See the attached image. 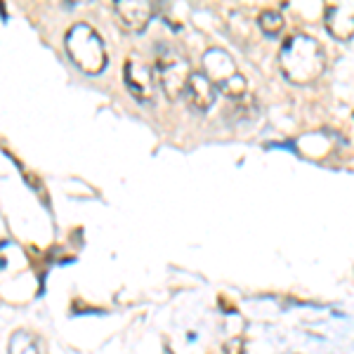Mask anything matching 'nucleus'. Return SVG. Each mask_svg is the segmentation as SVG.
<instances>
[{
    "instance_id": "obj_1",
    "label": "nucleus",
    "mask_w": 354,
    "mask_h": 354,
    "mask_svg": "<svg viewBox=\"0 0 354 354\" xmlns=\"http://www.w3.org/2000/svg\"><path fill=\"white\" fill-rule=\"evenodd\" d=\"M279 68L295 85L314 83L326 71V53L317 38L307 36V33H293L281 43Z\"/></svg>"
},
{
    "instance_id": "obj_2",
    "label": "nucleus",
    "mask_w": 354,
    "mask_h": 354,
    "mask_svg": "<svg viewBox=\"0 0 354 354\" xmlns=\"http://www.w3.org/2000/svg\"><path fill=\"white\" fill-rule=\"evenodd\" d=\"M64 45L73 64L81 68V71L90 73V76L102 73L106 68V64H109V55H106L104 41H102L100 33L90 24H85V21H78V24H73L68 28Z\"/></svg>"
},
{
    "instance_id": "obj_3",
    "label": "nucleus",
    "mask_w": 354,
    "mask_h": 354,
    "mask_svg": "<svg viewBox=\"0 0 354 354\" xmlns=\"http://www.w3.org/2000/svg\"><path fill=\"white\" fill-rule=\"evenodd\" d=\"M201 66L203 73L213 81L215 88L220 90L222 95H227L230 100H241L245 97V78L243 73L236 68V62L234 57L222 48H210L205 50L201 57Z\"/></svg>"
},
{
    "instance_id": "obj_4",
    "label": "nucleus",
    "mask_w": 354,
    "mask_h": 354,
    "mask_svg": "<svg viewBox=\"0 0 354 354\" xmlns=\"http://www.w3.org/2000/svg\"><path fill=\"white\" fill-rule=\"evenodd\" d=\"M192 66L182 53L175 48H161L156 55V81L168 100H180L187 95V85L192 78Z\"/></svg>"
},
{
    "instance_id": "obj_5",
    "label": "nucleus",
    "mask_w": 354,
    "mask_h": 354,
    "mask_svg": "<svg viewBox=\"0 0 354 354\" xmlns=\"http://www.w3.org/2000/svg\"><path fill=\"white\" fill-rule=\"evenodd\" d=\"M123 76H125V85H128V90L133 93L135 100H140V102L153 100L158 81H156V73H153L145 62L137 59V57H130V59L125 62Z\"/></svg>"
},
{
    "instance_id": "obj_6",
    "label": "nucleus",
    "mask_w": 354,
    "mask_h": 354,
    "mask_svg": "<svg viewBox=\"0 0 354 354\" xmlns=\"http://www.w3.org/2000/svg\"><path fill=\"white\" fill-rule=\"evenodd\" d=\"M153 3H140V0H118L113 3V12L118 17V24L125 31H145L153 17Z\"/></svg>"
},
{
    "instance_id": "obj_7",
    "label": "nucleus",
    "mask_w": 354,
    "mask_h": 354,
    "mask_svg": "<svg viewBox=\"0 0 354 354\" xmlns=\"http://www.w3.org/2000/svg\"><path fill=\"white\" fill-rule=\"evenodd\" d=\"M324 21H326L328 33L335 41H350L354 36V3L326 5Z\"/></svg>"
},
{
    "instance_id": "obj_8",
    "label": "nucleus",
    "mask_w": 354,
    "mask_h": 354,
    "mask_svg": "<svg viewBox=\"0 0 354 354\" xmlns=\"http://www.w3.org/2000/svg\"><path fill=\"white\" fill-rule=\"evenodd\" d=\"M187 97H189L192 106L198 111H208L215 104V97H218V88L213 85L208 76L201 73H192L189 85H187Z\"/></svg>"
},
{
    "instance_id": "obj_9",
    "label": "nucleus",
    "mask_w": 354,
    "mask_h": 354,
    "mask_svg": "<svg viewBox=\"0 0 354 354\" xmlns=\"http://www.w3.org/2000/svg\"><path fill=\"white\" fill-rule=\"evenodd\" d=\"M258 26L267 36H279L283 31V26H286V21H283L281 12H277V10H262L258 15Z\"/></svg>"
},
{
    "instance_id": "obj_10",
    "label": "nucleus",
    "mask_w": 354,
    "mask_h": 354,
    "mask_svg": "<svg viewBox=\"0 0 354 354\" xmlns=\"http://www.w3.org/2000/svg\"><path fill=\"white\" fill-rule=\"evenodd\" d=\"M10 354H38L36 342L28 338V333H15L10 340Z\"/></svg>"
},
{
    "instance_id": "obj_11",
    "label": "nucleus",
    "mask_w": 354,
    "mask_h": 354,
    "mask_svg": "<svg viewBox=\"0 0 354 354\" xmlns=\"http://www.w3.org/2000/svg\"><path fill=\"white\" fill-rule=\"evenodd\" d=\"M225 354H243V340L232 338L225 342Z\"/></svg>"
}]
</instances>
